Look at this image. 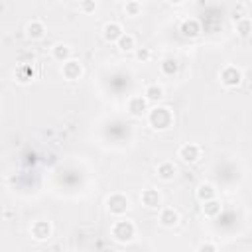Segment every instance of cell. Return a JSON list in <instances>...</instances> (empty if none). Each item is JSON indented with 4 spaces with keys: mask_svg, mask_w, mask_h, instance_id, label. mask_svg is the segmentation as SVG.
Listing matches in <instances>:
<instances>
[{
    "mask_svg": "<svg viewBox=\"0 0 252 252\" xmlns=\"http://www.w3.org/2000/svg\"><path fill=\"white\" fill-rule=\"evenodd\" d=\"M148 122L156 130H168L170 126L174 124V114H172V110L168 106H156L154 110H150Z\"/></svg>",
    "mask_w": 252,
    "mask_h": 252,
    "instance_id": "obj_1",
    "label": "cell"
},
{
    "mask_svg": "<svg viewBox=\"0 0 252 252\" xmlns=\"http://www.w3.org/2000/svg\"><path fill=\"white\" fill-rule=\"evenodd\" d=\"M136 234V227L132 221H118L112 225V236L118 242H128Z\"/></svg>",
    "mask_w": 252,
    "mask_h": 252,
    "instance_id": "obj_2",
    "label": "cell"
},
{
    "mask_svg": "<svg viewBox=\"0 0 252 252\" xmlns=\"http://www.w3.org/2000/svg\"><path fill=\"white\" fill-rule=\"evenodd\" d=\"M221 83H223L225 87H228V89L238 87V85L242 83V73H240V69H236L234 65H227V67L221 71Z\"/></svg>",
    "mask_w": 252,
    "mask_h": 252,
    "instance_id": "obj_3",
    "label": "cell"
},
{
    "mask_svg": "<svg viewBox=\"0 0 252 252\" xmlns=\"http://www.w3.org/2000/svg\"><path fill=\"white\" fill-rule=\"evenodd\" d=\"M108 205V211L112 215H124L126 211H128V197L122 195V193H112L106 201Z\"/></svg>",
    "mask_w": 252,
    "mask_h": 252,
    "instance_id": "obj_4",
    "label": "cell"
},
{
    "mask_svg": "<svg viewBox=\"0 0 252 252\" xmlns=\"http://www.w3.org/2000/svg\"><path fill=\"white\" fill-rule=\"evenodd\" d=\"M177 156L181 158V162L185 164H195L201 158V148L197 144H183L177 152Z\"/></svg>",
    "mask_w": 252,
    "mask_h": 252,
    "instance_id": "obj_5",
    "label": "cell"
},
{
    "mask_svg": "<svg viewBox=\"0 0 252 252\" xmlns=\"http://www.w3.org/2000/svg\"><path fill=\"white\" fill-rule=\"evenodd\" d=\"M63 77L67 79V81H77L81 75H83V67H81V63L77 61V59H67V61H63Z\"/></svg>",
    "mask_w": 252,
    "mask_h": 252,
    "instance_id": "obj_6",
    "label": "cell"
},
{
    "mask_svg": "<svg viewBox=\"0 0 252 252\" xmlns=\"http://www.w3.org/2000/svg\"><path fill=\"white\" fill-rule=\"evenodd\" d=\"M128 112L132 116H136V118H140V116H144L148 112V101L144 99V95L142 97H132L128 101Z\"/></svg>",
    "mask_w": 252,
    "mask_h": 252,
    "instance_id": "obj_7",
    "label": "cell"
},
{
    "mask_svg": "<svg viewBox=\"0 0 252 252\" xmlns=\"http://www.w3.org/2000/svg\"><path fill=\"white\" fill-rule=\"evenodd\" d=\"M32 236H34V240H40V242L48 240L51 236V225L48 221H36L32 225Z\"/></svg>",
    "mask_w": 252,
    "mask_h": 252,
    "instance_id": "obj_8",
    "label": "cell"
},
{
    "mask_svg": "<svg viewBox=\"0 0 252 252\" xmlns=\"http://www.w3.org/2000/svg\"><path fill=\"white\" fill-rule=\"evenodd\" d=\"M201 32H203V28H201V22H199V20H195V18L183 20V24H181V34H183L185 38L193 40V38L201 36Z\"/></svg>",
    "mask_w": 252,
    "mask_h": 252,
    "instance_id": "obj_9",
    "label": "cell"
},
{
    "mask_svg": "<svg viewBox=\"0 0 252 252\" xmlns=\"http://www.w3.org/2000/svg\"><path fill=\"white\" fill-rule=\"evenodd\" d=\"M122 34H124V30H122V26H120L118 22H108V24H104V28H102V36H104V40L110 42V44H116V40H118Z\"/></svg>",
    "mask_w": 252,
    "mask_h": 252,
    "instance_id": "obj_10",
    "label": "cell"
},
{
    "mask_svg": "<svg viewBox=\"0 0 252 252\" xmlns=\"http://www.w3.org/2000/svg\"><path fill=\"white\" fill-rule=\"evenodd\" d=\"M140 199H142V205L148 207V209H158L160 201H162V197H160V193L156 189H144Z\"/></svg>",
    "mask_w": 252,
    "mask_h": 252,
    "instance_id": "obj_11",
    "label": "cell"
},
{
    "mask_svg": "<svg viewBox=\"0 0 252 252\" xmlns=\"http://www.w3.org/2000/svg\"><path fill=\"white\" fill-rule=\"evenodd\" d=\"M34 77H36V69H34V65H30V63H22V65L16 69V81H18V83H30Z\"/></svg>",
    "mask_w": 252,
    "mask_h": 252,
    "instance_id": "obj_12",
    "label": "cell"
},
{
    "mask_svg": "<svg viewBox=\"0 0 252 252\" xmlns=\"http://www.w3.org/2000/svg\"><path fill=\"white\" fill-rule=\"evenodd\" d=\"M177 223H179V215H177L176 209H164V211L160 213V225H162V227L172 228V227H176Z\"/></svg>",
    "mask_w": 252,
    "mask_h": 252,
    "instance_id": "obj_13",
    "label": "cell"
},
{
    "mask_svg": "<svg viewBox=\"0 0 252 252\" xmlns=\"http://www.w3.org/2000/svg\"><path fill=\"white\" fill-rule=\"evenodd\" d=\"M176 174H177V168L172 162H164V164L158 166V177L162 181H172L176 177Z\"/></svg>",
    "mask_w": 252,
    "mask_h": 252,
    "instance_id": "obj_14",
    "label": "cell"
},
{
    "mask_svg": "<svg viewBox=\"0 0 252 252\" xmlns=\"http://www.w3.org/2000/svg\"><path fill=\"white\" fill-rule=\"evenodd\" d=\"M116 48L120 51H134L136 50V40L132 34H122L118 40H116Z\"/></svg>",
    "mask_w": 252,
    "mask_h": 252,
    "instance_id": "obj_15",
    "label": "cell"
},
{
    "mask_svg": "<svg viewBox=\"0 0 252 252\" xmlns=\"http://www.w3.org/2000/svg\"><path fill=\"white\" fill-rule=\"evenodd\" d=\"M26 32H28V38H30V40H42L44 34H46V26H44L40 20H32V22L28 24Z\"/></svg>",
    "mask_w": 252,
    "mask_h": 252,
    "instance_id": "obj_16",
    "label": "cell"
},
{
    "mask_svg": "<svg viewBox=\"0 0 252 252\" xmlns=\"http://www.w3.org/2000/svg\"><path fill=\"white\" fill-rule=\"evenodd\" d=\"M162 97H164V89L160 85H148L146 91H144V99L148 102H158Z\"/></svg>",
    "mask_w": 252,
    "mask_h": 252,
    "instance_id": "obj_17",
    "label": "cell"
},
{
    "mask_svg": "<svg viewBox=\"0 0 252 252\" xmlns=\"http://www.w3.org/2000/svg\"><path fill=\"white\" fill-rule=\"evenodd\" d=\"M221 211H223V205L215 197L209 199V201H203V213H205V217H217Z\"/></svg>",
    "mask_w": 252,
    "mask_h": 252,
    "instance_id": "obj_18",
    "label": "cell"
},
{
    "mask_svg": "<svg viewBox=\"0 0 252 252\" xmlns=\"http://www.w3.org/2000/svg\"><path fill=\"white\" fill-rule=\"evenodd\" d=\"M53 59L55 61H67V59H71V48L69 46H63V44H57L55 48H53Z\"/></svg>",
    "mask_w": 252,
    "mask_h": 252,
    "instance_id": "obj_19",
    "label": "cell"
},
{
    "mask_svg": "<svg viewBox=\"0 0 252 252\" xmlns=\"http://www.w3.org/2000/svg\"><path fill=\"white\" fill-rule=\"evenodd\" d=\"M177 61L176 59H172V57H168V59H164L162 63H160V71H162V75H166V77H174L176 73H177Z\"/></svg>",
    "mask_w": 252,
    "mask_h": 252,
    "instance_id": "obj_20",
    "label": "cell"
},
{
    "mask_svg": "<svg viewBox=\"0 0 252 252\" xmlns=\"http://www.w3.org/2000/svg\"><path fill=\"white\" fill-rule=\"evenodd\" d=\"M215 197V187L211 185V183H201L199 187H197V199L203 203V201H209V199H213Z\"/></svg>",
    "mask_w": 252,
    "mask_h": 252,
    "instance_id": "obj_21",
    "label": "cell"
},
{
    "mask_svg": "<svg viewBox=\"0 0 252 252\" xmlns=\"http://www.w3.org/2000/svg\"><path fill=\"white\" fill-rule=\"evenodd\" d=\"M236 34L240 36V38H248L250 36V18H240V20H236Z\"/></svg>",
    "mask_w": 252,
    "mask_h": 252,
    "instance_id": "obj_22",
    "label": "cell"
},
{
    "mask_svg": "<svg viewBox=\"0 0 252 252\" xmlns=\"http://www.w3.org/2000/svg\"><path fill=\"white\" fill-rule=\"evenodd\" d=\"M126 14H128V16H138L140 12H142V4L138 2V0H126Z\"/></svg>",
    "mask_w": 252,
    "mask_h": 252,
    "instance_id": "obj_23",
    "label": "cell"
},
{
    "mask_svg": "<svg viewBox=\"0 0 252 252\" xmlns=\"http://www.w3.org/2000/svg\"><path fill=\"white\" fill-rule=\"evenodd\" d=\"M136 57H138L140 61H150V59H152V51H150L148 48H138V50H136Z\"/></svg>",
    "mask_w": 252,
    "mask_h": 252,
    "instance_id": "obj_24",
    "label": "cell"
},
{
    "mask_svg": "<svg viewBox=\"0 0 252 252\" xmlns=\"http://www.w3.org/2000/svg\"><path fill=\"white\" fill-rule=\"evenodd\" d=\"M95 8H97V2H95V0H83V2H81V10H83L85 14L95 12Z\"/></svg>",
    "mask_w": 252,
    "mask_h": 252,
    "instance_id": "obj_25",
    "label": "cell"
},
{
    "mask_svg": "<svg viewBox=\"0 0 252 252\" xmlns=\"http://www.w3.org/2000/svg\"><path fill=\"white\" fill-rule=\"evenodd\" d=\"M199 250H201V252H205V250H211V252H215V250H217V244H211V242H203V244L199 246Z\"/></svg>",
    "mask_w": 252,
    "mask_h": 252,
    "instance_id": "obj_26",
    "label": "cell"
},
{
    "mask_svg": "<svg viewBox=\"0 0 252 252\" xmlns=\"http://www.w3.org/2000/svg\"><path fill=\"white\" fill-rule=\"evenodd\" d=\"M170 2H172V4H181L183 0H170Z\"/></svg>",
    "mask_w": 252,
    "mask_h": 252,
    "instance_id": "obj_27",
    "label": "cell"
}]
</instances>
